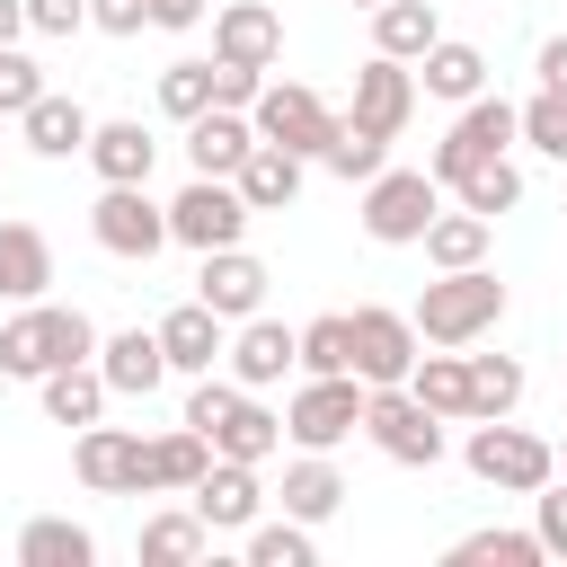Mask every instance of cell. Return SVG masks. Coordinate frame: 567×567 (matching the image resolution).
Segmentation results:
<instances>
[{"label": "cell", "instance_id": "6da1fadb", "mask_svg": "<svg viewBox=\"0 0 567 567\" xmlns=\"http://www.w3.org/2000/svg\"><path fill=\"white\" fill-rule=\"evenodd\" d=\"M186 425H195L221 461H266V452L284 443V416H275L248 381H213V372H195V390H186Z\"/></svg>", "mask_w": 567, "mask_h": 567}, {"label": "cell", "instance_id": "7a4b0ae2", "mask_svg": "<svg viewBox=\"0 0 567 567\" xmlns=\"http://www.w3.org/2000/svg\"><path fill=\"white\" fill-rule=\"evenodd\" d=\"M89 354H97V328H89V310H62V301H27L0 328V372L9 381H44V372L89 363Z\"/></svg>", "mask_w": 567, "mask_h": 567}, {"label": "cell", "instance_id": "3957f363", "mask_svg": "<svg viewBox=\"0 0 567 567\" xmlns=\"http://www.w3.org/2000/svg\"><path fill=\"white\" fill-rule=\"evenodd\" d=\"M416 337L425 346H478L496 319H505V284L487 275V266H452V275H434L425 292H416Z\"/></svg>", "mask_w": 567, "mask_h": 567}, {"label": "cell", "instance_id": "277c9868", "mask_svg": "<svg viewBox=\"0 0 567 567\" xmlns=\"http://www.w3.org/2000/svg\"><path fill=\"white\" fill-rule=\"evenodd\" d=\"M470 478H487L505 496H540L558 478V443H540L505 416H470Z\"/></svg>", "mask_w": 567, "mask_h": 567}, {"label": "cell", "instance_id": "5b68a950", "mask_svg": "<svg viewBox=\"0 0 567 567\" xmlns=\"http://www.w3.org/2000/svg\"><path fill=\"white\" fill-rule=\"evenodd\" d=\"M434 213H443V177L434 168H381V177H363V239L416 248Z\"/></svg>", "mask_w": 567, "mask_h": 567}, {"label": "cell", "instance_id": "8992f818", "mask_svg": "<svg viewBox=\"0 0 567 567\" xmlns=\"http://www.w3.org/2000/svg\"><path fill=\"white\" fill-rule=\"evenodd\" d=\"M363 372H310L301 390H292V408H284V434L301 443V452H337L346 434H363Z\"/></svg>", "mask_w": 567, "mask_h": 567}, {"label": "cell", "instance_id": "52a82bcc", "mask_svg": "<svg viewBox=\"0 0 567 567\" xmlns=\"http://www.w3.org/2000/svg\"><path fill=\"white\" fill-rule=\"evenodd\" d=\"M363 434L399 461V470H434L443 461V416L408 390V381H381V390H363Z\"/></svg>", "mask_w": 567, "mask_h": 567}, {"label": "cell", "instance_id": "ba28073f", "mask_svg": "<svg viewBox=\"0 0 567 567\" xmlns=\"http://www.w3.org/2000/svg\"><path fill=\"white\" fill-rule=\"evenodd\" d=\"M514 142H523V106H505V97H487V89H478V97L452 115V133L434 142V159H425V168H434L443 186H461L478 159H496V151H514Z\"/></svg>", "mask_w": 567, "mask_h": 567}, {"label": "cell", "instance_id": "9c48e42d", "mask_svg": "<svg viewBox=\"0 0 567 567\" xmlns=\"http://www.w3.org/2000/svg\"><path fill=\"white\" fill-rule=\"evenodd\" d=\"M248 124H257V142H284V151L319 159L328 133H337V106H328L319 89H301V80H266L257 106H248Z\"/></svg>", "mask_w": 567, "mask_h": 567}, {"label": "cell", "instance_id": "30bf717a", "mask_svg": "<svg viewBox=\"0 0 567 567\" xmlns=\"http://www.w3.org/2000/svg\"><path fill=\"white\" fill-rule=\"evenodd\" d=\"M89 239H97L106 257L151 266V257L168 248V204H151V186H106V195L89 204Z\"/></svg>", "mask_w": 567, "mask_h": 567}, {"label": "cell", "instance_id": "8fae6325", "mask_svg": "<svg viewBox=\"0 0 567 567\" xmlns=\"http://www.w3.org/2000/svg\"><path fill=\"white\" fill-rule=\"evenodd\" d=\"M239 230H248V195L230 186V177H186V195L168 204V239L177 248H239Z\"/></svg>", "mask_w": 567, "mask_h": 567}, {"label": "cell", "instance_id": "7c38bea8", "mask_svg": "<svg viewBox=\"0 0 567 567\" xmlns=\"http://www.w3.org/2000/svg\"><path fill=\"white\" fill-rule=\"evenodd\" d=\"M142 461H151V443L133 425H80V443H71V470H80L89 496H151Z\"/></svg>", "mask_w": 567, "mask_h": 567}, {"label": "cell", "instance_id": "4fadbf2b", "mask_svg": "<svg viewBox=\"0 0 567 567\" xmlns=\"http://www.w3.org/2000/svg\"><path fill=\"white\" fill-rule=\"evenodd\" d=\"M416 354H425V337H416V319L408 310H381V301H363L354 310V372L381 390V381H408L416 372Z\"/></svg>", "mask_w": 567, "mask_h": 567}, {"label": "cell", "instance_id": "5bb4252c", "mask_svg": "<svg viewBox=\"0 0 567 567\" xmlns=\"http://www.w3.org/2000/svg\"><path fill=\"white\" fill-rule=\"evenodd\" d=\"M354 124H372V133H408V115H416V62H399V53H372L363 71H354V106H346Z\"/></svg>", "mask_w": 567, "mask_h": 567}, {"label": "cell", "instance_id": "9a60e30c", "mask_svg": "<svg viewBox=\"0 0 567 567\" xmlns=\"http://www.w3.org/2000/svg\"><path fill=\"white\" fill-rule=\"evenodd\" d=\"M221 363H230V381L275 390L284 372H301V328H284V319H266V310H257V319H239V328H230V354H221Z\"/></svg>", "mask_w": 567, "mask_h": 567}, {"label": "cell", "instance_id": "2e32d148", "mask_svg": "<svg viewBox=\"0 0 567 567\" xmlns=\"http://www.w3.org/2000/svg\"><path fill=\"white\" fill-rule=\"evenodd\" d=\"M186 505H195V514L213 523V540H221V532H248V523L266 514V487H257V461H221V452H213V470H204V478L186 487Z\"/></svg>", "mask_w": 567, "mask_h": 567}, {"label": "cell", "instance_id": "e0dca14e", "mask_svg": "<svg viewBox=\"0 0 567 567\" xmlns=\"http://www.w3.org/2000/svg\"><path fill=\"white\" fill-rule=\"evenodd\" d=\"M266 284H275V275H266V266H257L248 248H204L195 301H213V310H221V319L239 328V319H257V310H266Z\"/></svg>", "mask_w": 567, "mask_h": 567}, {"label": "cell", "instance_id": "ac0fdd59", "mask_svg": "<svg viewBox=\"0 0 567 567\" xmlns=\"http://www.w3.org/2000/svg\"><path fill=\"white\" fill-rule=\"evenodd\" d=\"M213 53H221V62H248V71H275V53H284V9H266V0L213 9Z\"/></svg>", "mask_w": 567, "mask_h": 567}, {"label": "cell", "instance_id": "d6986e66", "mask_svg": "<svg viewBox=\"0 0 567 567\" xmlns=\"http://www.w3.org/2000/svg\"><path fill=\"white\" fill-rule=\"evenodd\" d=\"M97 372H106L115 399H151V390L168 381V346H159V328H115V337H97Z\"/></svg>", "mask_w": 567, "mask_h": 567}, {"label": "cell", "instance_id": "ffe728a7", "mask_svg": "<svg viewBox=\"0 0 567 567\" xmlns=\"http://www.w3.org/2000/svg\"><path fill=\"white\" fill-rule=\"evenodd\" d=\"M248 151H257L248 106H204V115L186 124V159H195V177H239Z\"/></svg>", "mask_w": 567, "mask_h": 567}, {"label": "cell", "instance_id": "44dd1931", "mask_svg": "<svg viewBox=\"0 0 567 567\" xmlns=\"http://www.w3.org/2000/svg\"><path fill=\"white\" fill-rule=\"evenodd\" d=\"M159 346H168V372H213V363L230 354V319H221L213 301H177V310L159 319Z\"/></svg>", "mask_w": 567, "mask_h": 567}, {"label": "cell", "instance_id": "7402d4cb", "mask_svg": "<svg viewBox=\"0 0 567 567\" xmlns=\"http://www.w3.org/2000/svg\"><path fill=\"white\" fill-rule=\"evenodd\" d=\"M106 186H151V159H159V142H151V124L142 115H115V124H97L89 133V151H80Z\"/></svg>", "mask_w": 567, "mask_h": 567}, {"label": "cell", "instance_id": "603a6c76", "mask_svg": "<svg viewBox=\"0 0 567 567\" xmlns=\"http://www.w3.org/2000/svg\"><path fill=\"white\" fill-rule=\"evenodd\" d=\"M18 133H27V151H35V159H80V151H89V133H97V115H89L80 97H53V89H44V97L18 115Z\"/></svg>", "mask_w": 567, "mask_h": 567}, {"label": "cell", "instance_id": "cb8c5ba5", "mask_svg": "<svg viewBox=\"0 0 567 567\" xmlns=\"http://www.w3.org/2000/svg\"><path fill=\"white\" fill-rule=\"evenodd\" d=\"M301 177H310V159L301 151H284V142H257L248 159H239V195H248V213H284L292 195H301Z\"/></svg>", "mask_w": 567, "mask_h": 567}, {"label": "cell", "instance_id": "d4e9b609", "mask_svg": "<svg viewBox=\"0 0 567 567\" xmlns=\"http://www.w3.org/2000/svg\"><path fill=\"white\" fill-rule=\"evenodd\" d=\"M53 284V239L35 221H0V292L9 301H44Z\"/></svg>", "mask_w": 567, "mask_h": 567}, {"label": "cell", "instance_id": "484cf974", "mask_svg": "<svg viewBox=\"0 0 567 567\" xmlns=\"http://www.w3.org/2000/svg\"><path fill=\"white\" fill-rule=\"evenodd\" d=\"M416 89H425V97H452V106H470V97L487 89V53H478V44H461V35H443V44H425V62H416Z\"/></svg>", "mask_w": 567, "mask_h": 567}, {"label": "cell", "instance_id": "4316f807", "mask_svg": "<svg viewBox=\"0 0 567 567\" xmlns=\"http://www.w3.org/2000/svg\"><path fill=\"white\" fill-rule=\"evenodd\" d=\"M408 390H416V399H425L443 425H470V354H461V346H434V354H416Z\"/></svg>", "mask_w": 567, "mask_h": 567}, {"label": "cell", "instance_id": "83f0119b", "mask_svg": "<svg viewBox=\"0 0 567 567\" xmlns=\"http://www.w3.org/2000/svg\"><path fill=\"white\" fill-rule=\"evenodd\" d=\"M35 390H44V416H53V425H97L106 399H115L97 363H62V372H44Z\"/></svg>", "mask_w": 567, "mask_h": 567}, {"label": "cell", "instance_id": "f1b7e54d", "mask_svg": "<svg viewBox=\"0 0 567 567\" xmlns=\"http://www.w3.org/2000/svg\"><path fill=\"white\" fill-rule=\"evenodd\" d=\"M425 44H443V18H434V0H381V9H372V53L425 62Z\"/></svg>", "mask_w": 567, "mask_h": 567}, {"label": "cell", "instance_id": "f546056e", "mask_svg": "<svg viewBox=\"0 0 567 567\" xmlns=\"http://www.w3.org/2000/svg\"><path fill=\"white\" fill-rule=\"evenodd\" d=\"M97 558V540H89V523H71V514H35L27 532H18V567H89Z\"/></svg>", "mask_w": 567, "mask_h": 567}, {"label": "cell", "instance_id": "4dcf8cb0", "mask_svg": "<svg viewBox=\"0 0 567 567\" xmlns=\"http://www.w3.org/2000/svg\"><path fill=\"white\" fill-rule=\"evenodd\" d=\"M319 168H328V177H346V186H363V177H381V168H390V133H372V124L337 115V133H328Z\"/></svg>", "mask_w": 567, "mask_h": 567}, {"label": "cell", "instance_id": "1f68e13d", "mask_svg": "<svg viewBox=\"0 0 567 567\" xmlns=\"http://www.w3.org/2000/svg\"><path fill=\"white\" fill-rule=\"evenodd\" d=\"M425 257H434V275H452V266H487V213H434L425 221V239H416Z\"/></svg>", "mask_w": 567, "mask_h": 567}, {"label": "cell", "instance_id": "d6a6232c", "mask_svg": "<svg viewBox=\"0 0 567 567\" xmlns=\"http://www.w3.org/2000/svg\"><path fill=\"white\" fill-rule=\"evenodd\" d=\"M142 470H151V487L186 496V487H195V478L213 470V443H204L195 425H168V434H151V461H142Z\"/></svg>", "mask_w": 567, "mask_h": 567}, {"label": "cell", "instance_id": "836d02e7", "mask_svg": "<svg viewBox=\"0 0 567 567\" xmlns=\"http://www.w3.org/2000/svg\"><path fill=\"white\" fill-rule=\"evenodd\" d=\"M346 505V478H337V461L328 452H301L292 470H284V514H301V523H328Z\"/></svg>", "mask_w": 567, "mask_h": 567}, {"label": "cell", "instance_id": "e575fe53", "mask_svg": "<svg viewBox=\"0 0 567 567\" xmlns=\"http://www.w3.org/2000/svg\"><path fill=\"white\" fill-rule=\"evenodd\" d=\"M204 549H213V523H204L195 505H177V514H151V523H142V558H151V567H195Z\"/></svg>", "mask_w": 567, "mask_h": 567}, {"label": "cell", "instance_id": "d590c367", "mask_svg": "<svg viewBox=\"0 0 567 567\" xmlns=\"http://www.w3.org/2000/svg\"><path fill=\"white\" fill-rule=\"evenodd\" d=\"M443 558H452V567H540L549 549H540V532H496V523H487V532H461Z\"/></svg>", "mask_w": 567, "mask_h": 567}, {"label": "cell", "instance_id": "8d00e7d4", "mask_svg": "<svg viewBox=\"0 0 567 567\" xmlns=\"http://www.w3.org/2000/svg\"><path fill=\"white\" fill-rule=\"evenodd\" d=\"M523 408V363L514 354H470V416H514Z\"/></svg>", "mask_w": 567, "mask_h": 567}, {"label": "cell", "instance_id": "74e56055", "mask_svg": "<svg viewBox=\"0 0 567 567\" xmlns=\"http://www.w3.org/2000/svg\"><path fill=\"white\" fill-rule=\"evenodd\" d=\"M452 195H461L470 213H487V221H496V213H514V204H523V168H514V159L496 151V159H478V168H470V177H461Z\"/></svg>", "mask_w": 567, "mask_h": 567}, {"label": "cell", "instance_id": "f35d334b", "mask_svg": "<svg viewBox=\"0 0 567 567\" xmlns=\"http://www.w3.org/2000/svg\"><path fill=\"white\" fill-rule=\"evenodd\" d=\"M301 372H354V310H328L301 328Z\"/></svg>", "mask_w": 567, "mask_h": 567}, {"label": "cell", "instance_id": "ab89813d", "mask_svg": "<svg viewBox=\"0 0 567 567\" xmlns=\"http://www.w3.org/2000/svg\"><path fill=\"white\" fill-rule=\"evenodd\" d=\"M248 567H310V523H301V514L248 523Z\"/></svg>", "mask_w": 567, "mask_h": 567}, {"label": "cell", "instance_id": "60d3db41", "mask_svg": "<svg viewBox=\"0 0 567 567\" xmlns=\"http://www.w3.org/2000/svg\"><path fill=\"white\" fill-rule=\"evenodd\" d=\"M204 106H213V62H168V71H159V115L195 124Z\"/></svg>", "mask_w": 567, "mask_h": 567}, {"label": "cell", "instance_id": "b9f144b4", "mask_svg": "<svg viewBox=\"0 0 567 567\" xmlns=\"http://www.w3.org/2000/svg\"><path fill=\"white\" fill-rule=\"evenodd\" d=\"M523 142H532V151H549V159L567 168V89L523 97Z\"/></svg>", "mask_w": 567, "mask_h": 567}, {"label": "cell", "instance_id": "7bdbcfd3", "mask_svg": "<svg viewBox=\"0 0 567 567\" xmlns=\"http://www.w3.org/2000/svg\"><path fill=\"white\" fill-rule=\"evenodd\" d=\"M35 97H44V71H35L18 44H0V115H27Z\"/></svg>", "mask_w": 567, "mask_h": 567}, {"label": "cell", "instance_id": "ee69618b", "mask_svg": "<svg viewBox=\"0 0 567 567\" xmlns=\"http://www.w3.org/2000/svg\"><path fill=\"white\" fill-rule=\"evenodd\" d=\"M257 89H266V71H248V62H221V53H213V106H257Z\"/></svg>", "mask_w": 567, "mask_h": 567}, {"label": "cell", "instance_id": "f6af8a7d", "mask_svg": "<svg viewBox=\"0 0 567 567\" xmlns=\"http://www.w3.org/2000/svg\"><path fill=\"white\" fill-rule=\"evenodd\" d=\"M89 0H27V35H80Z\"/></svg>", "mask_w": 567, "mask_h": 567}, {"label": "cell", "instance_id": "bcb514c9", "mask_svg": "<svg viewBox=\"0 0 567 567\" xmlns=\"http://www.w3.org/2000/svg\"><path fill=\"white\" fill-rule=\"evenodd\" d=\"M89 27H106V35H142V27H151V0H89Z\"/></svg>", "mask_w": 567, "mask_h": 567}, {"label": "cell", "instance_id": "7dc6e473", "mask_svg": "<svg viewBox=\"0 0 567 567\" xmlns=\"http://www.w3.org/2000/svg\"><path fill=\"white\" fill-rule=\"evenodd\" d=\"M532 532H540L549 558H567V487H540V523H532Z\"/></svg>", "mask_w": 567, "mask_h": 567}, {"label": "cell", "instance_id": "c3c4849f", "mask_svg": "<svg viewBox=\"0 0 567 567\" xmlns=\"http://www.w3.org/2000/svg\"><path fill=\"white\" fill-rule=\"evenodd\" d=\"M532 71H540V89H567V35H549V44H540V62H532Z\"/></svg>", "mask_w": 567, "mask_h": 567}, {"label": "cell", "instance_id": "681fc988", "mask_svg": "<svg viewBox=\"0 0 567 567\" xmlns=\"http://www.w3.org/2000/svg\"><path fill=\"white\" fill-rule=\"evenodd\" d=\"M204 0H151V27H195Z\"/></svg>", "mask_w": 567, "mask_h": 567}, {"label": "cell", "instance_id": "f907efd6", "mask_svg": "<svg viewBox=\"0 0 567 567\" xmlns=\"http://www.w3.org/2000/svg\"><path fill=\"white\" fill-rule=\"evenodd\" d=\"M27 35V0H0V44H18Z\"/></svg>", "mask_w": 567, "mask_h": 567}, {"label": "cell", "instance_id": "816d5d0a", "mask_svg": "<svg viewBox=\"0 0 567 567\" xmlns=\"http://www.w3.org/2000/svg\"><path fill=\"white\" fill-rule=\"evenodd\" d=\"M558 470H567V443H558Z\"/></svg>", "mask_w": 567, "mask_h": 567}, {"label": "cell", "instance_id": "f5cc1de1", "mask_svg": "<svg viewBox=\"0 0 567 567\" xmlns=\"http://www.w3.org/2000/svg\"><path fill=\"white\" fill-rule=\"evenodd\" d=\"M354 9H381V0H354Z\"/></svg>", "mask_w": 567, "mask_h": 567}]
</instances>
